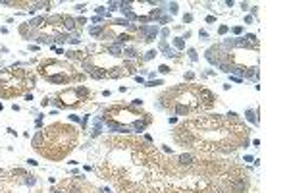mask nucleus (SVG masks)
I'll list each match as a JSON object with an SVG mask.
<instances>
[{"instance_id":"nucleus-3","label":"nucleus","mask_w":289,"mask_h":193,"mask_svg":"<svg viewBox=\"0 0 289 193\" xmlns=\"http://www.w3.org/2000/svg\"><path fill=\"white\" fill-rule=\"evenodd\" d=\"M43 22H44V18H37L35 22H31V27H39V25L43 23Z\"/></svg>"},{"instance_id":"nucleus-1","label":"nucleus","mask_w":289,"mask_h":193,"mask_svg":"<svg viewBox=\"0 0 289 193\" xmlns=\"http://www.w3.org/2000/svg\"><path fill=\"white\" fill-rule=\"evenodd\" d=\"M179 162H181L183 166H191V164H193V156H191V155H181V156H179Z\"/></svg>"},{"instance_id":"nucleus-2","label":"nucleus","mask_w":289,"mask_h":193,"mask_svg":"<svg viewBox=\"0 0 289 193\" xmlns=\"http://www.w3.org/2000/svg\"><path fill=\"white\" fill-rule=\"evenodd\" d=\"M64 22H66V27L67 29H73V23H75V22H73L71 18H64Z\"/></svg>"}]
</instances>
